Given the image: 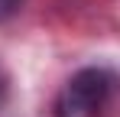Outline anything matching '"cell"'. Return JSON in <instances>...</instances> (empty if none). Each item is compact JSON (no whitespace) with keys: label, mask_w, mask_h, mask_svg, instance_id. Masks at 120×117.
I'll list each match as a JSON object with an SVG mask.
<instances>
[{"label":"cell","mask_w":120,"mask_h":117,"mask_svg":"<svg viewBox=\"0 0 120 117\" xmlns=\"http://www.w3.org/2000/svg\"><path fill=\"white\" fill-rule=\"evenodd\" d=\"M110 91H114V75L107 68H81L59 91L55 117H104Z\"/></svg>","instance_id":"6da1fadb"},{"label":"cell","mask_w":120,"mask_h":117,"mask_svg":"<svg viewBox=\"0 0 120 117\" xmlns=\"http://www.w3.org/2000/svg\"><path fill=\"white\" fill-rule=\"evenodd\" d=\"M20 7H23V0H0V23H3V20H10Z\"/></svg>","instance_id":"7a4b0ae2"}]
</instances>
